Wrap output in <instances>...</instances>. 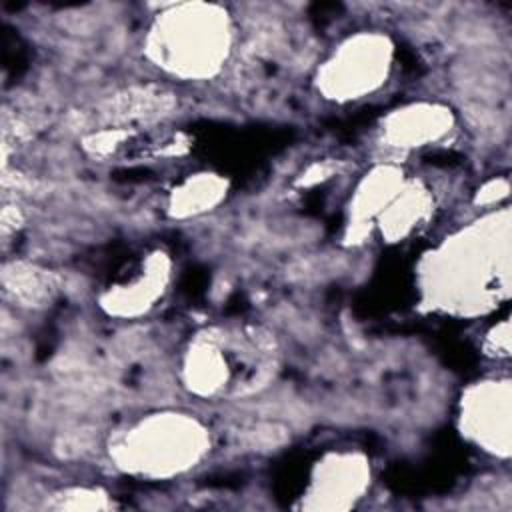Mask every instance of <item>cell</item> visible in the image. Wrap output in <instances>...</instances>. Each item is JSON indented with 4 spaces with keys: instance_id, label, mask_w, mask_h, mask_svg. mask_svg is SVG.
I'll list each match as a JSON object with an SVG mask.
<instances>
[{
    "instance_id": "6da1fadb",
    "label": "cell",
    "mask_w": 512,
    "mask_h": 512,
    "mask_svg": "<svg viewBox=\"0 0 512 512\" xmlns=\"http://www.w3.org/2000/svg\"><path fill=\"white\" fill-rule=\"evenodd\" d=\"M230 20L214 4H176L158 14L150 36V58L174 76L214 74L230 50Z\"/></svg>"
},
{
    "instance_id": "7a4b0ae2",
    "label": "cell",
    "mask_w": 512,
    "mask_h": 512,
    "mask_svg": "<svg viewBox=\"0 0 512 512\" xmlns=\"http://www.w3.org/2000/svg\"><path fill=\"white\" fill-rule=\"evenodd\" d=\"M208 446L206 430L184 414H156L112 446L120 468L146 476H170L194 466Z\"/></svg>"
},
{
    "instance_id": "3957f363",
    "label": "cell",
    "mask_w": 512,
    "mask_h": 512,
    "mask_svg": "<svg viewBox=\"0 0 512 512\" xmlns=\"http://www.w3.org/2000/svg\"><path fill=\"white\" fill-rule=\"evenodd\" d=\"M392 46L382 34H356L318 70V88L334 100H354L376 90L388 76Z\"/></svg>"
},
{
    "instance_id": "277c9868",
    "label": "cell",
    "mask_w": 512,
    "mask_h": 512,
    "mask_svg": "<svg viewBox=\"0 0 512 512\" xmlns=\"http://www.w3.org/2000/svg\"><path fill=\"white\" fill-rule=\"evenodd\" d=\"M464 424L480 444L508 452V384L488 382L474 388L464 404Z\"/></svg>"
},
{
    "instance_id": "5b68a950",
    "label": "cell",
    "mask_w": 512,
    "mask_h": 512,
    "mask_svg": "<svg viewBox=\"0 0 512 512\" xmlns=\"http://www.w3.org/2000/svg\"><path fill=\"white\" fill-rule=\"evenodd\" d=\"M452 124L450 110L438 104H410L392 112L384 124V138L398 148L424 146L438 140Z\"/></svg>"
},
{
    "instance_id": "8992f818",
    "label": "cell",
    "mask_w": 512,
    "mask_h": 512,
    "mask_svg": "<svg viewBox=\"0 0 512 512\" xmlns=\"http://www.w3.org/2000/svg\"><path fill=\"white\" fill-rule=\"evenodd\" d=\"M172 94L162 88L136 86L114 94L102 106V116L112 122L114 128H124L126 124H140L162 118L172 108Z\"/></svg>"
},
{
    "instance_id": "52a82bcc",
    "label": "cell",
    "mask_w": 512,
    "mask_h": 512,
    "mask_svg": "<svg viewBox=\"0 0 512 512\" xmlns=\"http://www.w3.org/2000/svg\"><path fill=\"white\" fill-rule=\"evenodd\" d=\"M364 478L366 468L362 460L356 456H334L330 462H326V466H322L314 496L336 498L334 506H340L342 498L356 496L362 490Z\"/></svg>"
},
{
    "instance_id": "ba28073f",
    "label": "cell",
    "mask_w": 512,
    "mask_h": 512,
    "mask_svg": "<svg viewBox=\"0 0 512 512\" xmlns=\"http://www.w3.org/2000/svg\"><path fill=\"white\" fill-rule=\"evenodd\" d=\"M4 288L14 300L28 306H40L54 296L56 280L46 270L14 262L12 268L4 270Z\"/></svg>"
},
{
    "instance_id": "9c48e42d",
    "label": "cell",
    "mask_w": 512,
    "mask_h": 512,
    "mask_svg": "<svg viewBox=\"0 0 512 512\" xmlns=\"http://www.w3.org/2000/svg\"><path fill=\"white\" fill-rule=\"evenodd\" d=\"M222 194V182L214 176H200L194 180H188L178 194L172 198V210L174 214H194L200 210H206L214 202H218Z\"/></svg>"
}]
</instances>
